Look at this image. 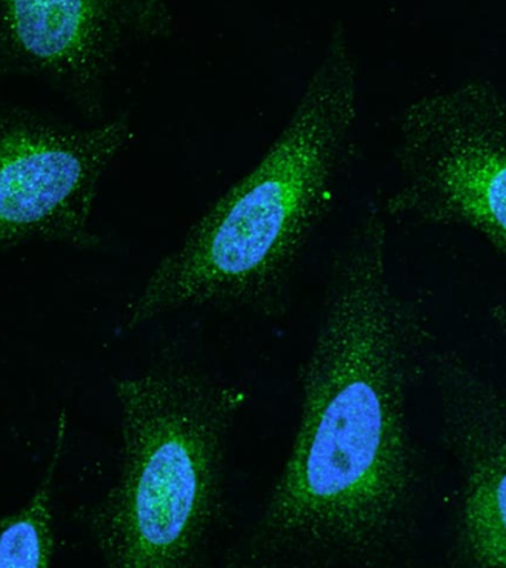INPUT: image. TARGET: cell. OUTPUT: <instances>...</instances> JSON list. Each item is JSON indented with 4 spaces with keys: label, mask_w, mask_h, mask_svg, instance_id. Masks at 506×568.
Wrapping results in <instances>:
<instances>
[{
    "label": "cell",
    "mask_w": 506,
    "mask_h": 568,
    "mask_svg": "<svg viewBox=\"0 0 506 568\" xmlns=\"http://www.w3.org/2000/svg\"><path fill=\"white\" fill-rule=\"evenodd\" d=\"M355 122L357 61L336 34L282 132L158 262L128 305L123 331L186 310L279 313L332 211Z\"/></svg>",
    "instance_id": "2"
},
{
    "label": "cell",
    "mask_w": 506,
    "mask_h": 568,
    "mask_svg": "<svg viewBox=\"0 0 506 568\" xmlns=\"http://www.w3.org/2000/svg\"><path fill=\"white\" fill-rule=\"evenodd\" d=\"M488 317H490L497 331L506 336V302L492 305L490 310H488Z\"/></svg>",
    "instance_id": "9"
},
{
    "label": "cell",
    "mask_w": 506,
    "mask_h": 568,
    "mask_svg": "<svg viewBox=\"0 0 506 568\" xmlns=\"http://www.w3.org/2000/svg\"><path fill=\"white\" fill-rule=\"evenodd\" d=\"M388 216L474 231L506 268V93L469 80L403 111Z\"/></svg>",
    "instance_id": "4"
},
{
    "label": "cell",
    "mask_w": 506,
    "mask_h": 568,
    "mask_svg": "<svg viewBox=\"0 0 506 568\" xmlns=\"http://www.w3.org/2000/svg\"><path fill=\"white\" fill-rule=\"evenodd\" d=\"M386 216L367 202L333 261L291 452L226 566L389 567L415 544L424 483L411 403L433 335L391 278Z\"/></svg>",
    "instance_id": "1"
},
{
    "label": "cell",
    "mask_w": 506,
    "mask_h": 568,
    "mask_svg": "<svg viewBox=\"0 0 506 568\" xmlns=\"http://www.w3.org/2000/svg\"><path fill=\"white\" fill-rule=\"evenodd\" d=\"M65 434L64 408L57 419L51 457L33 496L22 508L0 518V568H47L55 557L52 496Z\"/></svg>",
    "instance_id": "8"
},
{
    "label": "cell",
    "mask_w": 506,
    "mask_h": 568,
    "mask_svg": "<svg viewBox=\"0 0 506 568\" xmlns=\"http://www.w3.org/2000/svg\"><path fill=\"white\" fill-rule=\"evenodd\" d=\"M129 138L126 118L75 131H0V253L33 239L91 243L98 186Z\"/></svg>",
    "instance_id": "5"
},
{
    "label": "cell",
    "mask_w": 506,
    "mask_h": 568,
    "mask_svg": "<svg viewBox=\"0 0 506 568\" xmlns=\"http://www.w3.org/2000/svg\"><path fill=\"white\" fill-rule=\"evenodd\" d=\"M118 479L88 517L107 566H198L215 530L225 457L247 395L185 362L114 381Z\"/></svg>",
    "instance_id": "3"
},
{
    "label": "cell",
    "mask_w": 506,
    "mask_h": 568,
    "mask_svg": "<svg viewBox=\"0 0 506 568\" xmlns=\"http://www.w3.org/2000/svg\"><path fill=\"white\" fill-rule=\"evenodd\" d=\"M429 373L459 477L453 558L506 567V390L455 349L434 351Z\"/></svg>",
    "instance_id": "6"
},
{
    "label": "cell",
    "mask_w": 506,
    "mask_h": 568,
    "mask_svg": "<svg viewBox=\"0 0 506 568\" xmlns=\"http://www.w3.org/2000/svg\"><path fill=\"white\" fill-rule=\"evenodd\" d=\"M135 0H0V29L39 69L95 88Z\"/></svg>",
    "instance_id": "7"
}]
</instances>
